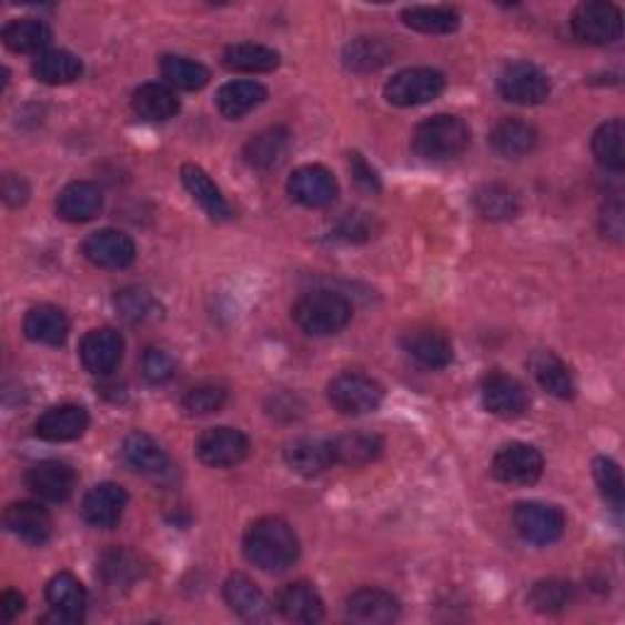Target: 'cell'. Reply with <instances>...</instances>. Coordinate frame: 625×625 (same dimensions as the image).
I'll list each match as a JSON object with an SVG mask.
<instances>
[{
	"instance_id": "obj_1",
	"label": "cell",
	"mask_w": 625,
	"mask_h": 625,
	"mask_svg": "<svg viewBox=\"0 0 625 625\" xmlns=\"http://www.w3.org/2000/svg\"><path fill=\"white\" fill-rule=\"evenodd\" d=\"M242 553L262 572H286L301 555L296 531L284 518L266 516L254 521L242 537Z\"/></svg>"
},
{
	"instance_id": "obj_2",
	"label": "cell",
	"mask_w": 625,
	"mask_h": 625,
	"mask_svg": "<svg viewBox=\"0 0 625 625\" xmlns=\"http://www.w3.org/2000/svg\"><path fill=\"white\" fill-rule=\"evenodd\" d=\"M472 144V130L457 115H433L423 120L413 132L411 147L425 162H450L467 152Z\"/></svg>"
},
{
	"instance_id": "obj_3",
	"label": "cell",
	"mask_w": 625,
	"mask_h": 625,
	"mask_svg": "<svg viewBox=\"0 0 625 625\" xmlns=\"http://www.w3.org/2000/svg\"><path fill=\"white\" fill-rule=\"evenodd\" d=\"M291 317L305 335H337L352 321V303L342 293L317 289L305 293L291 309Z\"/></svg>"
},
{
	"instance_id": "obj_4",
	"label": "cell",
	"mask_w": 625,
	"mask_h": 625,
	"mask_svg": "<svg viewBox=\"0 0 625 625\" xmlns=\"http://www.w3.org/2000/svg\"><path fill=\"white\" fill-rule=\"evenodd\" d=\"M572 32L586 44H614L623 32V12L606 0H589L572 12Z\"/></svg>"
},
{
	"instance_id": "obj_5",
	"label": "cell",
	"mask_w": 625,
	"mask_h": 625,
	"mask_svg": "<svg viewBox=\"0 0 625 625\" xmlns=\"http://www.w3.org/2000/svg\"><path fill=\"white\" fill-rule=\"evenodd\" d=\"M327 401L342 415H366L382 406L384 389L372 376L345 372L327 384Z\"/></svg>"
},
{
	"instance_id": "obj_6",
	"label": "cell",
	"mask_w": 625,
	"mask_h": 625,
	"mask_svg": "<svg viewBox=\"0 0 625 625\" xmlns=\"http://www.w3.org/2000/svg\"><path fill=\"white\" fill-rule=\"evenodd\" d=\"M445 91V77L435 69L411 67L394 73L384 85V98L391 105L413 108L435 101Z\"/></svg>"
},
{
	"instance_id": "obj_7",
	"label": "cell",
	"mask_w": 625,
	"mask_h": 625,
	"mask_svg": "<svg viewBox=\"0 0 625 625\" xmlns=\"http://www.w3.org/2000/svg\"><path fill=\"white\" fill-rule=\"evenodd\" d=\"M513 525L525 543L553 545L565 533L567 518L560 506L543 501H523L513 508Z\"/></svg>"
},
{
	"instance_id": "obj_8",
	"label": "cell",
	"mask_w": 625,
	"mask_h": 625,
	"mask_svg": "<svg viewBox=\"0 0 625 625\" xmlns=\"http://www.w3.org/2000/svg\"><path fill=\"white\" fill-rule=\"evenodd\" d=\"M498 93L516 105H541L550 95V79L531 61H513L498 73Z\"/></svg>"
},
{
	"instance_id": "obj_9",
	"label": "cell",
	"mask_w": 625,
	"mask_h": 625,
	"mask_svg": "<svg viewBox=\"0 0 625 625\" xmlns=\"http://www.w3.org/2000/svg\"><path fill=\"white\" fill-rule=\"evenodd\" d=\"M545 460L533 445L511 443L496 452L492 462L494 480L511 486H531L543 476Z\"/></svg>"
},
{
	"instance_id": "obj_10",
	"label": "cell",
	"mask_w": 625,
	"mask_h": 625,
	"mask_svg": "<svg viewBox=\"0 0 625 625\" xmlns=\"http://www.w3.org/2000/svg\"><path fill=\"white\" fill-rule=\"evenodd\" d=\"M195 455L208 467H235L242 460H248L250 455V440L238 427H211L205 431L199 443H195Z\"/></svg>"
},
{
	"instance_id": "obj_11",
	"label": "cell",
	"mask_w": 625,
	"mask_h": 625,
	"mask_svg": "<svg viewBox=\"0 0 625 625\" xmlns=\"http://www.w3.org/2000/svg\"><path fill=\"white\" fill-rule=\"evenodd\" d=\"M286 191L291 201H296L303 208H327L335 203L340 189L335 177L325 167L305 164L289 177Z\"/></svg>"
},
{
	"instance_id": "obj_12",
	"label": "cell",
	"mask_w": 625,
	"mask_h": 625,
	"mask_svg": "<svg viewBox=\"0 0 625 625\" xmlns=\"http://www.w3.org/2000/svg\"><path fill=\"white\" fill-rule=\"evenodd\" d=\"M482 403L488 413L496 415V419L511 421V419H521V415L528 411L531 399L528 391H525L518 379L494 372L484 376L482 382Z\"/></svg>"
},
{
	"instance_id": "obj_13",
	"label": "cell",
	"mask_w": 625,
	"mask_h": 625,
	"mask_svg": "<svg viewBox=\"0 0 625 625\" xmlns=\"http://www.w3.org/2000/svg\"><path fill=\"white\" fill-rule=\"evenodd\" d=\"M83 256L101 269H125L138 256V248L122 230L103 228L83 240Z\"/></svg>"
},
{
	"instance_id": "obj_14",
	"label": "cell",
	"mask_w": 625,
	"mask_h": 625,
	"mask_svg": "<svg viewBox=\"0 0 625 625\" xmlns=\"http://www.w3.org/2000/svg\"><path fill=\"white\" fill-rule=\"evenodd\" d=\"M125 352V340L113 327H98L85 333L79 345L81 364L95 376H108L118 370Z\"/></svg>"
},
{
	"instance_id": "obj_15",
	"label": "cell",
	"mask_w": 625,
	"mask_h": 625,
	"mask_svg": "<svg viewBox=\"0 0 625 625\" xmlns=\"http://www.w3.org/2000/svg\"><path fill=\"white\" fill-rule=\"evenodd\" d=\"M24 486H28L34 496L49 501V504H61V501H67L73 494V488H77V472H73L69 464L57 460L37 462L24 472Z\"/></svg>"
},
{
	"instance_id": "obj_16",
	"label": "cell",
	"mask_w": 625,
	"mask_h": 625,
	"mask_svg": "<svg viewBox=\"0 0 625 625\" xmlns=\"http://www.w3.org/2000/svg\"><path fill=\"white\" fill-rule=\"evenodd\" d=\"M347 618L357 625H389L399 621L401 604L394 594L374 586H362L352 592L345 602Z\"/></svg>"
},
{
	"instance_id": "obj_17",
	"label": "cell",
	"mask_w": 625,
	"mask_h": 625,
	"mask_svg": "<svg viewBox=\"0 0 625 625\" xmlns=\"http://www.w3.org/2000/svg\"><path fill=\"white\" fill-rule=\"evenodd\" d=\"M125 508H128V492L113 482H103L93 486L91 492L83 496L81 504L83 521L98 531L115 528Z\"/></svg>"
},
{
	"instance_id": "obj_18",
	"label": "cell",
	"mask_w": 625,
	"mask_h": 625,
	"mask_svg": "<svg viewBox=\"0 0 625 625\" xmlns=\"http://www.w3.org/2000/svg\"><path fill=\"white\" fill-rule=\"evenodd\" d=\"M89 423L91 419L83 406L61 403V406H52L37 419L34 433L47 443H71V440H79L89 431Z\"/></svg>"
},
{
	"instance_id": "obj_19",
	"label": "cell",
	"mask_w": 625,
	"mask_h": 625,
	"mask_svg": "<svg viewBox=\"0 0 625 625\" xmlns=\"http://www.w3.org/2000/svg\"><path fill=\"white\" fill-rule=\"evenodd\" d=\"M3 523L12 535L20 537V541L28 545H44L54 531L49 511L42 508L40 504H34V501H18V504H10L6 508Z\"/></svg>"
},
{
	"instance_id": "obj_20",
	"label": "cell",
	"mask_w": 625,
	"mask_h": 625,
	"mask_svg": "<svg viewBox=\"0 0 625 625\" xmlns=\"http://www.w3.org/2000/svg\"><path fill=\"white\" fill-rule=\"evenodd\" d=\"M47 604L52 606L59 623H81L89 606V594L71 572H59L47 584Z\"/></svg>"
},
{
	"instance_id": "obj_21",
	"label": "cell",
	"mask_w": 625,
	"mask_h": 625,
	"mask_svg": "<svg viewBox=\"0 0 625 625\" xmlns=\"http://www.w3.org/2000/svg\"><path fill=\"white\" fill-rule=\"evenodd\" d=\"M276 611L291 623L313 625L321 623L325 616V606L321 594L309 582H293L276 596Z\"/></svg>"
},
{
	"instance_id": "obj_22",
	"label": "cell",
	"mask_w": 625,
	"mask_h": 625,
	"mask_svg": "<svg viewBox=\"0 0 625 625\" xmlns=\"http://www.w3.org/2000/svg\"><path fill=\"white\" fill-rule=\"evenodd\" d=\"M103 208V193L91 181H71L57 195V215L67 223H89Z\"/></svg>"
},
{
	"instance_id": "obj_23",
	"label": "cell",
	"mask_w": 625,
	"mask_h": 625,
	"mask_svg": "<svg viewBox=\"0 0 625 625\" xmlns=\"http://www.w3.org/2000/svg\"><path fill=\"white\" fill-rule=\"evenodd\" d=\"M24 337L32 342H40V345H49V347H59L64 345L69 337V317L64 315V311L57 309L52 303H40L34 309L28 311L24 315Z\"/></svg>"
},
{
	"instance_id": "obj_24",
	"label": "cell",
	"mask_w": 625,
	"mask_h": 625,
	"mask_svg": "<svg viewBox=\"0 0 625 625\" xmlns=\"http://www.w3.org/2000/svg\"><path fill=\"white\" fill-rule=\"evenodd\" d=\"M291 150V134L286 128H266L252 134V140L244 144V162L256 171L276 169L284 162Z\"/></svg>"
},
{
	"instance_id": "obj_25",
	"label": "cell",
	"mask_w": 625,
	"mask_h": 625,
	"mask_svg": "<svg viewBox=\"0 0 625 625\" xmlns=\"http://www.w3.org/2000/svg\"><path fill=\"white\" fill-rule=\"evenodd\" d=\"M284 460L296 474L317 476L335 464L333 443H330V440H313V437L293 440L284 452Z\"/></svg>"
},
{
	"instance_id": "obj_26",
	"label": "cell",
	"mask_w": 625,
	"mask_h": 625,
	"mask_svg": "<svg viewBox=\"0 0 625 625\" xmlns=\"http://www.w3.org/2000/svg\"><path fill=\"white\" fill-rule=\"evenodd\" d=\"M225 604L244 621H264L269 616V602L248 574H230L223 584Z\"/></svg>"
},
{
	"instance_id": "obj_27",
	"label": "cell",
	"mask_w": 625,
	"mask_h": 625,
	"mask_svg": "<svg viewBox=\"0 0 625 625\" xmlns=\"http://www.w3.org/2000/svg\"><path fill=\"white\" fill-rule=\"evenodd\" d=\"M132 110L138 113V118L147 122H164L177 118L181 103L171 85L152 81V83H142L140 89H134Z\"/></svg>"
},
{
	"instance_id": "obj_28",
	"label": "cell",
	"mask_w": 625,
	"mask_h": 625,
	"mask_svg": "<svg viewBox=\"0 0 625 625\" xmlns=\"http://www.w3.org/2000/svg\"><path fill=\"white\" fill-rule=\"evenodd\" d=\"M122 460H125V464L132 472L144 474V476L164 474L169 467L167 452L159 447L154 437L140 433V431H134L122 440Z\"/></svg>"
},
{
	"instance_id": "obj_29",
	"label": "cell",
	"mask_w": 625,
	"mask_h": 625,
	"mask_svg": "<svg viewBox=\"0 0 625 625\" xmlns=\"http://www.w3.org/2000/svg\"><path fill=\"white\" fill-rule=\"evenodd\" d=\"M403 350L427 370H445L452 362V342L437 330H411L403 335Z\"/></svg>"
},
{
	"instance_id": "obj_30",
	"label": "cell",
	"mask_w": 625,
	"mask_h": 625,
	"mask_svg": "<svg viewBox=\"0 0 625 625\" xmlns=\"http://www.w3.org/2000/svg\"><path fill=\"white\" fill-rule=\"evenodd\" d=\"M181 183H183V189L191 193V199L208 213V218L228 220L232 215L225 195L220 193V189L215 187V181L208 177L201 167L183 164L181 167Z\"/></svg>"
},
{
	"instance_id": "obj_31",
	"label": "cell",
	"mask_w": 625,
	"mask_h": 625,
	"mask_svg": "<svg viewBox=\"0 0 625 625\" xmlns=\"http://www.w3.org/2000/svg\"><path fill=\"white\" fill-rule=\"evenodd\" d=\"M266 101V89L260 81H228L225 85H220V91L215 95V105L220 110V115L228 120H240L256 105H262Z\"/></svg>"
},
{
	"instance_id": "obj_32",
	"label": "cell",
	"mask_w": 625,
	"mask_h": 625,
	"mask_svg": "<svg viewBox=\"0 0 625 625\" xmlns=\"http://www.w3.org/2000/svg\"><path fill=\"white\" fill-rule=\"evenodd\" d=\"M488 142H492L496 154L506 159H521L528 157L537 147V130L523 120L506 118L496 122V128L488 134Z\"/></svg>"
},
{
	"instance_id": "obj_33",
	"label": "cell",
	"mask_w": 625,
	"mask_h": 625,
	"mask_svg": "<svg viewBox=\"0 0 625 625\" xmlns=\"http://www.w3.org/2000/svg\"><path fill=\"white\" fill-rule=\"evenodd\" d=\"M333 443L335 464H345V467H364V464L376 462L384 452V440L374 433H345Z\"/></svg>"
},
{
	"instance_id": "obj_34",
	"label": "cell",
	"mask_w": 625,
	"mask_h": 625,
	"mask_svg": "<svg viewBox=\"0 0 625 625\" xmlns=\"http://www.w3.org/2000/svg\"><path fill=\"white\" fill-rule=\"evenodd\" d=\"M533 376L537 379L547 394H553L557 399H574L577 394V386H574L572 372L567 370V364L562 362L555 352H535L531 360Z\"/></svg>"
},
{
	"instance_id": "obj_35",
	"label": "cell",
	"mask_w": 625,
	"mask_h": 625,
	"mask_svg": "<svg viewBox=\"0 0 625 625\" xmlns=\"http://www.w3.org/2000/svg\"><path fill=\"white\" fill-rule=\"evenodd\" d=\"M3 42L16 54H44L47 44L52 42V30L47 28V22L34 18H20L12 20L3 28Z\"/></svg>"
},
{
	"instance_id": "obj_36",
	"label": "cell",
	"mask_w": 625,
	"mask_h": 625,
	"mask_svg": "<svg viewBox=\"0 0 625 625\" xmlns=\"http://www.w3.org/2000/svg\"><path fill=\"white\" fill-rule=\"evenodd\" d=\"M32 73L34 79L42 83L64 85V83H73L81 77L83 64L77 54L67 52V49H47L44 54L32 61Z\"/></svg>"
},
{
	"instance_id": "obj_37",
	"label": "cell",
	"mask_w": 625,
	"mask_h": 625,
	"mask_svg": "<svg viewBox=\"0 0 625 625\" xmlns=\"http://www.w3.org/2000/svg\"><path fill=\"white\" fill-rule=\"evenodd\" d=\"M406 28L423 34H450L460 28V12L447 6H413L401 12Z\"/></svg>"
},
{
	"instance_id": "obj_38",
	"label": "cell",
	"mask_w": 625,
	"mask_h": 625,
	"mask_svg": "<svg viewBox=\"0 0 625 625\" xmlns=\"http://www.w3.org/2000/svg\"><path fill=\"white\" fill-rule=\"evenodd\" d=\"M223 64L238 73H266L279 67V52L272 47L240 42L230 44L223 52Z\"/></svg>"
},
{
	"instance_id": "obj_39",
	"label": "cell",
	"mask_w": 625,
	"mask_h": 625,
	"mask_svg": "<svg viewBox=\"0 0 625 625\" xmlns=\"http://www.w3.org/2000/svg\"><path fill=\"white\" fill-rule=\"evenodd\" d=\"M623 138H625V125L621 118L604 122V125L594 132L592 152L596 157V162L602 164L606 171H616V174H621V171L625 169Z\"/></svg>"
},
{
	"instance_id": "obj_40",
	"label": "cell",
	"mask_w": 625,
	"mask_h": 625,
	"mask_svg": "<svg viewBox=\"0 0 625 625\" xmlns=\"http://www.w3.org/2000/svg\"><path fill=\"white\" fill-rule=\"evenodd\" d=\"M391 61V47L376 37H357L342 49V64L350 71L370 73L386 67Z\"/></svg>"
},
{
	"instance_id": "obj_41",
	"label": "cell",
	"mask_w": 625,
	"mask_h": 625,
	"mask_svg": "<svg viewBox=\"0 0 625 625\" xmlns=\"http://www.w3.org/2000/svg\"><path fill=\"white\" fill-rule=\"evenodd\" d=\"M159 69H162V77L171 89L201 91L203 85L211 81V71H208L201 61H193L189 57L167 54L159 61Z\"/></svg>"
},
{
	"instance_id": "obj_42",
	"label": "cell",
	"mask_w": 625,
	"mask_h": 625,
	"mask_svg": "<svg viewBox=\"0 0 625 625\" xmlns=\"http://www.w3.org/2000/svg\"><path fill=\"white\" fill-rule=\"evenodd\" d=\"M474 205L486 220H511L521 211V201L504 183H486L474 193Z\"/></svg>"
},
{
	"instance_id": "obj_43",
	"label": "cell",
	"mask_w": 625,
	"mask_h": 625,
	"mask_svg": "<svg viewBox=\"0 0 625 625\" xmlns=\"http://www.w3.org/2000/svg\"><path fill=\"white\" fill-rule=\"evenodd\" d=\"M101 577L108 586H130L134 579L140 577V560L134 553L125 547H113L108 550V553L101 557Z\"/></svg>"
},
{
	"instance_id": "obj_44",
	"label": "cell",
	"mask_w": 625,
	"mask_h": 625,
	"mask_svg": "<svg viewBox=\"0 0 625 625\" xmlns=\"http://www.w3.org/2000/svg\"><path fill=\"white\" fill-rule=\"evenodd\" d=\"M574 602V586L562 579H545L537 582L531 594L528 604L537 611V614H560Z\"/></svg>"
},
{
	"instance_id": "obj_45",
	"label": "cell",
	"mask_w": 625,
	"mask_h": 625,
	"mask_svg": "<svg viewBox=\"0 0 625 625\" xmlns=\"http://www.w3.org/2000/svg\"><path fill=\"white\" fill-rule=\"evenodd\" d=\"M594 480L598 492H602L604 501L611 506V511L621 513L623 501H625V484L618 464L611 457H596L594 460Z\"/></svg>"
},
{
	"instance_id": "obj_46",
	"label": "cell",
	"mask_w": 625,
	"mask_h": 625,
	"mask_svg": "<svg viewBox=\"0 0 625 625\" xmlns=\"http://www.w3.org/2000/svg\"><path fill=\"white\" fill-rule=\"evenodd\" d=\"M228 391L220 384H199L181 399V409L189 415H211L225 406Z\"/></svg>"
},
{
	"instance_id": "obj_47",
	"label": "cell",
	"mask_w": 625,
	"mask_h": 625,
	"mask_svg": "<svg viewBox=\"0 0 625 625\" xmlns=\"http://www.w3.org/2000/svg\"><path fill=\"white\" fill-rule=\"evenodd\" d=\"M115 309L118 313L130 323H142L150 321L157 313V303L150 293L142 289H122L115 296Z\"/></svg>"
},
{
	"instance_id": "obj_48",
	"label": "cell",
	"mask_w": 625,
	"mask_h": 625,
	"mask_svg": "<svg viewBox=\"0 0 625 625\" xmlns=\"http://www.w3.org/2000/svg\"><path fill=\"white\" fill-rule=\"evenodd\" d=\"M177 374V362L171 360V354L164 350L150 347L142 354V376L150 384H167L171 376Z\"/></svg>"
},
{
	"instance_id": "obj_49",
	"label": "cell",
	"mask_w": 625,
	"mask_h": 625,
	"mask_svg": "<svg viewBox=\"0 0 625 625\" xmlns=\"http://www.w3.org/2000/svg\"><path fill=\"white\" fill-rule=\"evenodd\" d=\"M602 232L604 238L621 242L623 240V201L621 195H614V199L606 201L604 211H602Z\"/></svg>"
},
{
	"instance_id": "obj_50",
	"label": "cell",
	"mask_w": 625,
	"mask_h": 625,
	"mask_svg": "<svg viewBox=\"0 0 625 625\" xmlns=\"http://www.w3.org/2000/svg\"><path fill=\"white\" fill-rule=\"evenodd\" d=\"M350 169H352V177L357 181V187L366 193H376L379 191V177L374 174V169L364 162V157L352 152L350 154Z\"/></svg>"
},
{
	"instance_id": "obj_51",
	"label": "cell",
	"mask_w": 625,
	"mask_h": 625,
	"mask_svg": "<svg viewBox=\"0 0 625 625\" xmlns=\"http://www.w3.org/2000/svg\"><path fill=\"white\" fill-rule=\"evenodd\" d=\"M340 235L345 238V240H366L370 238V223H366V218L360 215V213H350L345 220H342V225H340Z\"/></svg>"
},
{
	"instance_id": "obj_52",
	"label": "cell",
	"mask_w": 625,
	"mask_h": 625,
	"mask_svg": "<svg viewBox=\"0 0 625 625\" xmlns=\"http://www.w3.org/2000/svg\"><path fill=\"white\" fill-rule=\"evenodd\" d=\"M3 195H6V201L10 205H22L24 201H28V195H30V189H28V183H24L20 177H6V183H3Z\"/></svg>"
},
{
	"instance_id": "obj_53",
	"label": "cell",
	"mask_w": 625,
	"mask_h": 625,
	"mask_svg": "<svg viewBox=\"0 0 625 625\" xmlns=\"http://www.w3.org/2000/svg\"><path fill=\"white\" fill-rule=\"evenodd\" d=\"M0 611H3V621L10 623L24 611V598L18 592H6L0 596Z\"/></svg>"
}]
</instances>
